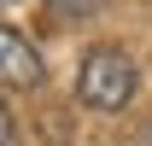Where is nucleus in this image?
I'll use <instances>...</instances> for the list:
<instances>
[{"label": "nucleus", "mask_w": 152, "mask_h": 146, "mask_svg": "<svg viewBox=\"0 0 152 146\" xmlns=\"http://www.w3.org/2000/svg\"><path fill=\"white\" fill-rule=\"evenodd\" d=\"M0 6H12V0H0Z\"/></svg>", "instance_id": "obj_6"}, {"label": "nucleus", "mask_w": 152, "mask_h": 146, "mask_svg": "<svg viewBox=\"0 0 152 146\" xmlns=\"http://www.w3.org/2000/svg\"><path fill=\"white\" fill-rule=\"evenodd\" d=\"M99 6H105V0H47L53 18H94Z\"/></svg>", "instance_id": "obj_3"}, {"label": "nucleus", "mask_w": 152, "mask_h": 146, "mask_svg": "<svg viewBox=\"0 0 152 146\" xmlns=\"http://www.w3.org/2000/svg\"><path fill=\"white\" fill-rule=\"evenodd\" d=\"M134 88H140V70L117 47H94L82 58V70H76V99L88 111H123L134 99Z\"/></svg>", "instance_id": "obj_1"}, {"label": "nucleus", "mask_w": 152, "mask_h": 146, "mask_svg": "<svg viewBox=\"0 0 152 146\" xmlns=\"http://www.w3.org/2000/svg\"><path fill=\"white\" fill-rule=\"evenodd\" d=\"M47 82V64L18 29H6L0 23V88H41Z\"/></svg>", "instance_id": "obj_2"}, {"label": "nucleus", "mask_w": 152, "mask_h": 146, "mask_svg": "<svg viewBox=\"0 0 152 146\" xmlns=\"http://www.w3.org/2000/svg\"><path fill=\"white\" fill-rule=\"evenodd\" d=\"M129 146H152V123H140V128H134V140Z\"/></svg>", "instance_id": "obj_5"}, {"label": "nucleus", "mask_w": 152, "mask_h": 146, "mask_svg": "<svg viewBox=\"0 0 152 146\" xmlns=\"http://www.w3.org/2000/svg\"><path fill=\"white\" fill-rule=\"evenodd\" d=\"M12 140V111H6V99H0V146Z\"/></svg>", "instance_id": "obj_4"}]
</instances>
